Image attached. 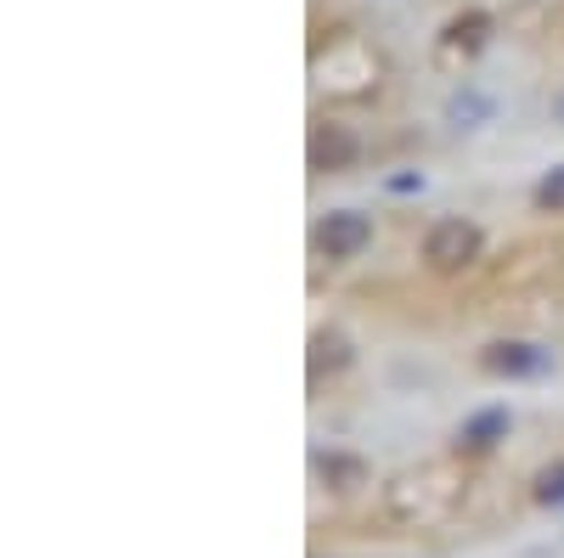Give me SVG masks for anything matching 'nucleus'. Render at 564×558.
<instances>
[{
    "label": "nucleus",
    "mask_w": 564,
    "mask_h": 558,
    "mask_svg": "<svg viewBox=\"0 0 564 558\" xmlns=\"http://www.w3.org/2000/svg\"><path fill=\"white\" fill-rule=\"evenodd\" d=\"M423 260L435 271H463L468 260H480V226L475 220H435L430 238H423Z\"/></svg>",
    "instance_id": "nucleus-1"
},
{
    "label": "nucleus",
    "mask_w": 564,
    "mask_h": 558,
    "mask_svg": "<svg viewBox=\"0 0 564 558\" xmlns=\"http://www.w3.org/2000/svg\"><path fill=\"white\" fill-rule=\"evenodd\" d=\"M367 243H372V220L361 209H334V215H322V226H316V249L327 260H350Z\"/></svg>",
    "instance_id": "nucleus-2"
},
{
    "label": "nucleus",
    "mask_w": 564,
    "mask_h": 558,
    "mask_svg": "<svg viewBox=\"0 0 564 558\" xmlns=\"http://www.w3.org/2000/svg\"><path fill=\"white\" fill-rule=\"evenodd\" d=\"M480 366L491 372V379H531V372L547 366V350L531 344V339H497L480 350Z\"/></svg>",
    "instance_id": "nucleus-3"
},
{
    "label": "nucleus",
    "mask_w": 564,
    "mask_h": 558,
    "mask_svg": "<svg viewBox=\"0 0 564 558\" xmlns=\"http://www.w3.org/2000/svg\"><path fill=\"white\" fill-rule=\"evenodd\" d=\"M508 429H513L508 406H480L457 424V451H491L497 440H508Z\"/></svg>",
    "instance_id": "nucleus-4"
},
{
    "label": "nucleus",
    "mask_w": 564,
    "mask_h": 558,
    "mask_svg": "<svg viewBox=\"0 0 564 558\" xmlns=\"http://www.w3.org/2000/svg\"><path fill=\"white\" fill-rule=\"evenodd\" d=\"M356 135L345 130V124H316V135H311V169H350L356 164Z\"/></svg>",
    "instance_id": "nucleus-5"
},
{
    "label": "nucleus",
    "mask_w": 564,
    "mask_h": 558,
    "mask_svg": "<svg viewBox=\"0 0 564 558\" xmlns=\"http://www.w3.org/2000/svg\"><path fill=\"white\" fill-rule=\"evenodd\" d=\"M345 361H350L345 333H316V339H311V379H322V372H339Z\"/></svg>",
    "instance_id": "nucleus-6"
},
{
    "label": "nucleus",
    "mask_w": 564,
    "mask_h": 558,
    "mask_svg": "<svg viewBox=\"0 0 564 558\" xmlns=\"http://www.w3.org/2000/svg\"><path fill=\"white\" fill-rule=\"evenodd\" d=\"M531 496H536L542 507H564V462H547V469H536Z\"/></svg>",
    "instance_id": "nucleus-7"
},
{
    "label": "nucleus",
    "mask_w": 564,
    "mask_h": 558,
    "mask_svg": "<svg viewBox=\"0 0 564 558\" xmlns=\"http://www.w3.org/2000/svg\"><path fill=\"white\" fill-rule=\"evenodd\" d=\"M536 209H547V215H564V164H553V169L536 180Z\"/></svg>",
    "instance_id": "nucleus-8"
},
{
    "label": "nucleus",
    "mask_w": 564,
    "mask_h": 558,
    "mask_svg": "<svg viewBox=\"0 0 564 558\" xmlns=\"http://www.w3.org/2000/svg\"><path fill=\"white\" fill-rule=\"evenodd\" d=\"M480 29H486V18H480V12H468V18H457V23L446 29V40H452V45H475Z\"/></svg>",
    "instance_id": "nucleus-9"
},
{
    "label": "nucleus",
    "mask_w": 564,
    "mask_h": 558,
    "mask_svg": "<svg viewBox=\"0 0 564 558\" xmlns=\"http://www.w3.org/2000/svg\"><path fill=\"white\" fill-rule=\"evenodd\" d=\"M316 469L334 474V480H361V462L356 457H316Z\"/></svg>",
    "instance_id": "nucleus-10"
},
{
    "label": "nucleus",
    "mask_w": 564,
    "mask_h": 558,
    "mask_svg": "<svg viewBox=\"0 0 564 558\" xmlns=\"http://www.w3.org/2000/svg\"><path fill=\"white\" fill-rule=\"evenodd\" d=\"M452 119H486V102L480 97H452Z\"/></svg>",
    "instance_id": "nucleus-11"
},
{
    "label": "nucleus",
    "mask_w": 564,
    "mask_h": 558,
    "mask_svg": "<svg viewBox=\"0 0 564 558\" xmlns=\"http://www.w3.org/2000/svg\"><path fill=\"white\" fill-rule=\"evenodd\" d=\"M384 186H390V193H423V175H417V169H412V175H390Z\"/></svg>",
    "instance_id": "nucleus-12"
}]
</instances>
